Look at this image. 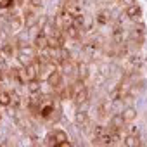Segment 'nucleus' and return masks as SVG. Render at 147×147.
I'll return each mask as SVG.
<instances>
[{
    "label": "nucleus",
    "mask_w": 147,
    "mask_h": 147,
    "mask_svg": "<svg viewBox=\"0 0 147 147\" xmlns=\"http://www.w3.org/2000/svg\"><path fill=\"white\" fill-rule=\"evenodd\" d=\"M47 83H49V87H50V88H59V87H61V83H62V75H61L59 71L50 73V75L47 76Z\"/></svg>",
    "instance_id": "nucleus-1"
},
{
    "label": "nucleus",
    "mask_w": 147,
    "mask_h": 147,
    "mask_svg": "<svg viewBox=\"0 0 147 147\" xmlns=\"http://www.w3.org/2000/svg\"><path fill=\"white\" fill-rule=\"evenodd\" d=\"M88 99H90V90L88 88H83V90L75 94V104L76 106H82V104L88 102Z\"/></svg>",
    "instance_id": "nucleus-2"
},
{
    "label": "nucleus",
    "mask_w": 147,
    "mask_h": 147,
    "mask_svg": "<svg viewBox=\"0 0 147 147\" xmlns=\"http://www.w3.org/2000/svg\"><path fill=\"white\" fill-rule=\"evenodd\" d=\"M126 16H128L130 19L137 21V19H140V18H142V9H140L137 4H133V5L126 7Z\"/></svg>",
    "instance_id": "nucleus-3"
},
{
    "label": "nucleus",
    "mask_w": 147,
    "mask_h": 147,
    "mask_svg": "<svg viewBox=\"0 0 147 147\" xmlns=\"http://www.w3.org/2000/svg\"><path fill=\"white\" fill-rule=\"evenodd\" d=\"M75 121H76V125H87L88 123V113H87V109H76V113H75Z\"/></svg>",
    "instance_id": "nucleus-4"
},
{
    "label": "nucleus",
    "mask_w": 147,
    "mask_h": 147,
    "mask_svg": "<svg viewBox=\"0 0 147 147\" xmlns=\"http://www.w3.org/2000/svg\"><path fill=\"white\" fill-rule=\"evenodd\" d=\"M66 11H67L73 18H76V16H82V14H83V11H82L80 4H78V2H75V0H73V2H69V4L66 5Z\"/></svg>",
    "instance_id": "nucleus-5"
},
{
    "label": "nucleus",
    "mask_w": 147,
    "mask_h": 147,
    "mask_svg": "<svg viewBox=\"0 0 147 147\" xmlns=\"http://www.w3.org/2000/svg\"><path fill=\"white\" fill-rule=\"evenodd\" d=\"M121 116H123V119H125V123H131L135 118H137V109L133 107V106H128L123 113H121Z\"/></svg>",
    "instance_id": "nucleus-6"
},
{
    "label": "nucleus",
    "mask_w": 147,
    "mask_h": 147,
    "mask_svg": "<svg viewBox=\"0 0 147 147\" xmlns=\"http://www.w3.org/2000/svg\"><path fill=\"white\" fill-rule=\"evenodd\" d=\"M88 73H90V69H88V64L87 62H80L76 66V75H78L80 80H87L88 78Z\"/></svg>",
    "instance_id": "nucleus-7"
},
{
    "label": "nucleus",
    "mask_w": 147,
    "mask_h": 147,
    "mask_svg": "<svg viewBox=\"0 0 147 147\" xmlns=\"http://www.w3.org/2000/svg\"><path fill=\"white\" fill-rule=\"evenodd\" d=\"M26 88H28L30 94H38L40 88H42V83H40L38 78H35V80H28V82H26Z\"/></svg>",
    "instance_id": "nucleus-8"
},
{
    "label": "nucleus",
    "mask_w": 147,
    "mask_h": 147,
    "mask_svg": "<svg viewBox=\"0 0 147 147\" xmlns=\"http://www.w3.org/2000/svg\"><path fill=\"white\" fill-rule=\"evenodd\" d=\"M0 106H2V107L12 106V95H11V92H7V90H0Z\"/></svg>",
    "instance_id": "nucleus-9"
},
{
    "label": "nucleus",
    "mask_w": 147,
    "mask_h": 147,
    "mask_svg": "<svg viewBox=\"0 0 147 147\" xmlns=\"http://www.w3.org/2000/svg\"><path fill=\"white\" fill-rule=\"evenodd\" d=\"M125 126V119L121 114H114L111 119V130H121Z\"/></svg>",
    "instance_id": "nucleus-10"
},
{
    "label": "nucleus",
    "mask_w": 147,
    "mask_h": 147,
    "mask_svg": "<svg viewBox=\"0 0 147 147\" xmlns=\"http://www.w3.org/2000/svg\"><path fill=\"white\" fill-rule=\"evenodd\" d=\"M126 147H137L140 145V140H138V135H133V133H128L125 137V142H123Z\"/></svg>",
    "instance_id": "nucleus-11"
},
{
    "label": "nucleus",
    "mask_w": 147,
    "mask_h": 147,
    "mask_svg": "<svg viewBox=\"0 0 147 147\" xmlns=\"http://www.w3.org/2000/svg\"><path fill=\"white\" fill-rule=\"evenodd\" d=\"M64 33H66V36H69V38H73V40H78V38H80V30H78L75 24H71L69 28H66Z\"/></svg>",
    "instance_id": "nucleus-12"
},
{
    "label": "nucleus",
    "mask_w": 147,
    "mask_h": 147,
    "mask_svg": "<svg viewBox=\"0 0 147 147\" xmlns=\"http://www.w3.org/2000/svg\"><path fill=\"white\" fill-rule=\"evenodd\" d=\"M0 54H2V57H12L14 55V47L11 45V43H4L2 45V49H0Z\"/></svg>",
    "instance_id": "nucleus-13"
},
{
    "label": "nucleus",
    "mask_w": 147,
    "mask_h": 147,
    "mask_svg": "<svg viewBox=\"0 0 147 147\" xmlns=\"http://www.w3.org/2000/svg\"><path fill=\"white\" fill-rule=\"evenodd\" d=\"M107 21H109V14L102 11V12H100V14L97 16V23H100V24H106Z\"/></svg>",
    "instance_id": "nucleus-14"
},
{
    "label": "nucleus",
    "mask_w": 147,
    "mask_h": 147,
    "mask_svg": "<svg viewBox=\"0 0 147 147\" xmlns=\"http://www.w3.org/2000/svg\"><path fill=\"white\" fill-rule=\"evenodd\" d=\"M12 4H14V0H2V2H0V9H7Z\"/></svg>",
    "instance_id": "nucleus-15"
},
{
    "label": "nucleus",
    "mask_w": 147,
    "mask_h": 147,
    "mask_svg": "<svg viewBox=\"0 0 147 147\" xmlns=\"http://www.w3.org/2000/svg\"><path fill=\"white\" fill-rule=\"evenodd\" d=\"M119 4H121V5H125V7H130V5H133V4H135V0H119Z\"/></svg>",
    "instance_id": "nucleus-16"
},
{
    "label": "nucleus",
    "mask_w": 147,
    "mask_h": 147,
    "mask_svg": "<svg viewBox=\"0 0 147 147\" xmlns=\"http://www.w3.org/2000/svg\"><path fill=\"white\" fill-rule=\"evenodd\" d=\"M33 5H42V0H31Z\"/></svg>",
    "instance_id": "nucleus-17"
},
{
    "label": "nucleus",
    "mask_w": 147,
    "mask_h": 147,
    "mask_svg": "<svg viewBox=\"0 0 147 147\" xmlns=\"http://www.w3.org/2000/svg\"><path fill=\"white\" fill-rule=\"evenodd\" d=\"M0 80H2V69H0Z\"/></svg>",
    "instance_id": "nucleus-18"
},
{
    "label": "nucleus",
    "mask_w": 147,
    "mask_h": 147,
    "mask_svg": "<svg viewBox=\"0 0 147 147\" xmlns=\"http://www.w3.org/2000/svg\"><path fill=\"white\" fill-rule=\"evenodd\" d=\"M75 2H78V0H75Z\"/></svg>",
    "instance_id": "nucleus-19"
}]
</instances>
